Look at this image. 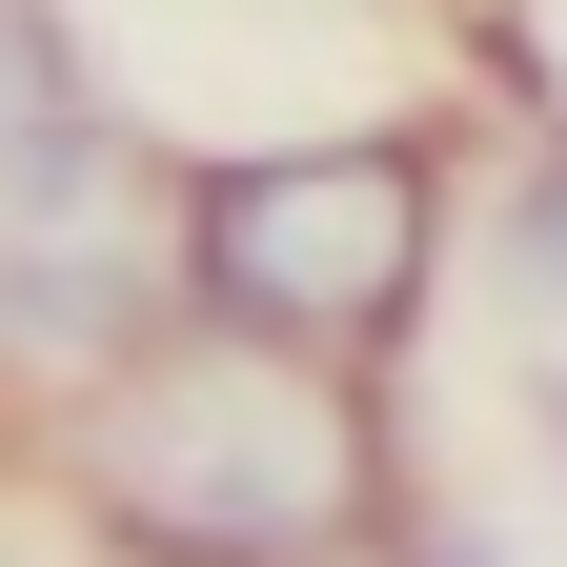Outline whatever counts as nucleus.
I'll return each mask as SVG.
<instances>
[{
	"label": "nucleus",
	"mask_w": 567,
	"mask_h": 567,
	"mask_svg": "<svg viewBox=\"0 0 567 567\" xmlns=\"http://www.w3.org/2000/svg\"><path fill=\"white\" fill-rule=\"evenodd\" d=\"M61 466L163 567H324L385 507L365 385L305 365V344H244V324H183V344H142V365H102L82 425H61Z\"/></svg>",
	"instance_id": "f257e3e1"
},
{
	"label": "nucleus",
	"mask_w": 567,
	"mask_h": 567,
	"mask_svg": "<svg viewBox=\"0 0 567 567\" xmlns=\"http://www.w3.org/2000/svg\"><path fill=\"white\" fill-rule=\"evenodd\" d=\"M183 264H203V305H224L244 344L344 365V344H385V324H405V284H425V142L224 163V183L183 203Z\"/></svg>",
	"instance_id": "f03ea898"
},
{
	"label": "nucleus",
	"mask_w": 567,
	"mask_h": 567,
	"mask_svg": "<svg viewBox=\"0 0 567 567\" xmlns=\"http://www.w3.org/2000/svg\"><path fill=\"white\" fill-rule=\"evenodd\" d=\"M163 344V203L122 183V142L61 203H21L0 224V365H61V385H102Z\"/></svg>",
	"instance_id": "7ed1b4c3"
},
{
	"label": "nucleus",
	"mask_w": 567,
	"mask_h": 567,
	"mask_svg": "<svg viewBox=\"0 0 567 567\" xmlns=\"http://www.w3.org/2000/svg\"><path fill=\"white\" fill-rule=\"evenodd\" d=\"M102 163V102H82V41H61V0H0V224L61 203Z\"/></svg>",
	"instance_id": "20e7f679"
},
{
	"label": "nucleus",
	"mask_w": 567,
	"mask_h": 567,
	"mask_svg": "<svg viewBox=\"0 0 567 567\" xmlns=\"http://www.w3.org/2000/svg\"><path fill=\"white\" fill-rule=\"evenodd\" d=\"M547 446H567V385H547Z\"/></svg>",
	"instance_id": "39448f33"
}]
</instances>
